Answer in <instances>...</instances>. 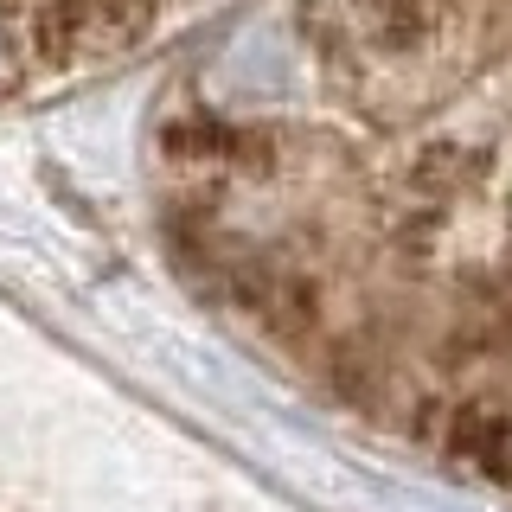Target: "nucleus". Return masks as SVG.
I'll use <instances>...</instances> for the list:
<instances>
[{
	"instance_id": "nucleus-1",
	"label": "nucleus",
	"mask_w": 512,
	"mask_h": 512,
	"mask_svg": "<svg viewBox=\"0 0 512 512\" xmlns=\"http://www.w3.org/2000/svg\"><path fill=\"white\" fill-rule=\"evenodd\" d=\"M186 0H0V90L148 45Z\"/></svg>"
},
{
	"instance_id": "nucleus-2",
	"label": "nucleus",
	"mask_w": 512,
	"mask_h": 512,
	"mask_svg": "<svg viewBox=\"0 0 512 512\" xmlns=\"http://www.w3.org/2000/svg\"><path fill=\"white\" fill-rule=\"evenodd\" d=\"M442 448L455 461H468V468H480L487 480H512V410L480 404V397L455 404L442 423Z\"/></svg>"
}]
</instances>
